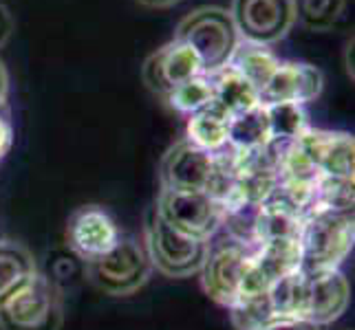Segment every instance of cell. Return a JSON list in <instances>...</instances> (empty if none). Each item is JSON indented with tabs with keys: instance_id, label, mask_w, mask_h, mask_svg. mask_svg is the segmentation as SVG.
<instances>
[{
	"instance_id": "6da1fadb",
	"label": "cell",
	"mask_w": 355,
	"mask_h": 330,
	"mask_svg": "<svg viewBox=\"0 0 355 330\" xmlns=\"http://www.w3.org/2000/svg\"><path fill=\"white\" fill-rule=\"evenodd\" d=\"M276 317H296L315 326L340 320L351 302L349 279L340 268L300 271L283 277L269 288Z\"/></svg>"
},
{
	"instance_id": "7a4b0ae2",
	"label": "cell",
	"mask_w": 355,
	"mask_h": 330,
	"mask_svg": "<svg viewBox=\"0 0 355 330\" xmlns=\"http://www.w3.org/2000/svg\"><path fill=\"white\" fill-rule=\"evenodd\" d=\"M355 240L353 212L313 210L304 216L300 229V251L304 271L340 268L349 258Z\"/></svg>"
},
{
	"instance_id": "3957f363",
	"label": "cell",
	"mask_w": 355,
	"mask_h": 330,
	"mask_svg": "<svg viewBox=\"0 0 355 330\" xmlns=\"http://www.w3.org/2000/svg\"><path fill=\"white\" fill-rule=\"evenodd\" d=\"M62 293L51 277L35 271L0 302L3 330H60Z\"/></svg>"
},
{
	"instance_id": "277c9868",
	"label": "cell",
	"mask_w": 355,
	"mask_h": 330,
	"mask_svg": "<svg viewBox=\"0 0 355 330\" xmlns=\"http://www.w3.org/2000/svg\"><path fill=\"white\" fill-rule=\"evenodd\" d=\"M175 38L197 53L205 75H214L230 64L241 42L230 11L218 7H201L179 22Z\"/></svg>"
},
{
	"instance_id": "5b68a950",
	"label": "cell",
	"mask_w": 355,
	"mask_h": 330,
	"mask_svg": "<svg viewBox=\"0 0 355 330\" xmlns=\"http://www.w3.org/2000/svg\"><path fill=\"white\" fill-rule=\"evenodd\" d=\"M144 247L153 268L166 277H192L199 275L210 251V240L194 238L170 227L150 207L144 225Z\"/></svg>"
},
{
	"instance_id": "8992f818",
	"label": "cell",
	"mask_w": 355,
	"mask_h": 330,
	"mask_svg": "<svg viewBox=\"0 0 355 330\" xmlns=\"http://www.w3.org/2000/svg\"><path fill=\"white\" fill-rule=\"evenodd\" d=\"M87 277L106 295L124 297L137 293L148 282L153 264L144 242L135 236H121L115 247L100 260L84 264Z\"/></svg>"
},
{
	"instance_id": "52a82bcc",
	"label": "cell",
	"mask_w": 355,
	"mask_h": 330,
	"mask_svg": "<svg viewBox=\"0 0 355 330\" xmlns=\"http://www.w3.org/2000/svg\"><path fill=\"white\" fill-rule=\"evenodd\" d=\"M153 210L170 227L194 238L212 240L221 227L223 212L207 192L162 190Z\"/></svg>"
},
{
	"instance_id": "ba28073f",
	"label": "cell",
	"mask_w": 355,
	"mask_h": 330,
	"mask_svg": "<svg viewBox=\"0 0 355 330\" xmlns=\"http://www.w3.org/2000/svg\"><path fill=\"white\" fill-rule=\"evenodd\" d=\"M250 253L252 249L225 236L221 242L210 240V251L199 271L203 291L210 295V300L230 309L241 297Z\"/></svg>"
},
{
	"instance_id": "9c48e42d",
	"label": "cell",
	"mask_w": 355,
	"mask_h": 330,
	"mask_svg": "<svg viewBox=\"0 0 355 330\" xmlns=\"http://www.w3.org/2000/svg\"><path fill=\"white\" fill-rule=\"evenodd\" d=\"M230 16L243 42L261 46L283 40L296 22L293 0H234Z\"/></svg>"
},
{
	"instance_id": "30bf717a",
	"label": "cell",
	"mask_w": 355,
	"mask_h": 330,
	"mask_svg": "<svg viewBox=\"0 0 355 330\" xmlns=\"http://www.w3.org/2000/svg\"><path fill=\"white\" fill-rule=\"evenodd\" d=\"M119 238L117 220L102 205H82L67 220V244L82 264L100 260Z\"/></svg>"
},
{
	"instance_id": "8fae6325",
	"label": "cell",
	"mask_w": 355,
	"mask_h": 330,
	"mask_svg": "<svg viewBox=\"0 0 355 330\" xmlns=\"http://www.w3.org/2000/svg\"><path fill=\"white\" fill-rule=\"evenodd\" d=\"M205 75L203 66L199 62L197 53L192 51L188 44H183L181 40H173L164 44L162 48L146 59L141 68L144 84L148 86L155 95L166 97L179 89L181 84H186L192 77Z\"/></svg>"
},
{
	"instance_id": "7c38bea8",
	"label": "cell",
	"mask_w": 355,
	"mask_h": 330,
	"mask_svg": "<svg viewBox=\"0 0 355 330\" xmlns=\"http://www.w3.org/2000/svg\"><path fill=\"white\" fill-rule=\"evenodd\" d=\"M214 176V154L205 152L188 139L175 143L159 165L162 190L207 192Z\"/></svg>"
},
{
	"instance_id": "4fadbf2b",
	"label": "cell",
	"mask_w": 355,
	"mask_h": 330,
	"mask_svg": "<svg viewBox=\"0 0 355 330\" xmlns=\"http://www.w3.org/2000/svg\"><path fill=\"white\" fill-rule=\"evenodd\" d=\"M322 73L304 62H280L276 73L259 93L263 106L269 104H298L315 102L322 93Z\"/></svg>"
},
{
	"instance_id": "5bb4252c",
	"label": "cell",
	"mask_w": 355,
	"mask_h": 330,
	"mask_svg": "<svg viewBox=\"0 0 355 330\" xmlns=\"http://www.w3.org/2000/svg\"><path fill=\"white\" fill-rule=\"evenodd\" d=\"M313 165L320 169L322 176H342L353 178V158H355V141L349 132L307 128L296 139Z\"/></svg>"
},
{
	"instance_id": "9a60e30c",
	"label": "cell",
	"mask_w": 355,
	"mask_h": 330,
	"mask_svg": "<svg viewBox=\"0 0 355 330\" xmlns=\"http://www.w3.org/2000/svg\"><path fill=\"white\" fill-rule=\"evenodd\" d=\"M304 214L296 207L289 205L283 196L274 194L272 199L265 201L259 210V220H256V240H298L302 229Z\"/></svg>"
},
{
	"instance_id": "2e32d148",
	"label": "cell",
	"mask_w": 355,
	"mask_h": 330,
	"mask_svg": "<svg viewBox=\"0 0 355 330\" xmlns=\"http://www.w3.org/2000/svg\"><path fill=\"white\" fill-rule=\"evenodd\" d=\"M272 143L269 137V121L267 110L263 104L245 110L241 115L230 117L227 121V145L239 154H252L263 150Z\"/></svg>"
},
{
	"instance_id": "e0dca14e",
	"label": "cell",
	"mask_w": 355,
	"mask_h": 330,
	"mask_svg": "<svg viewBox=\"0 0 355 330\" xmlns=\"http://www.w3.org/2000/svg\"><path fill=\"white\" fill-rule=\"evenodd\" d=\"M210 80H212V89H214L212 104L227 117L241 115L245 110L261 104L259 91H256L252 84L232 66H225L218 73H214V75H210Z\"/></svg>"
},
{
	"instance_id": "ac0fdd59",
	"label": "cell",
	"mask_w": 355,
	"mask_h": 330,
	"mask_svg": "<svg viewBox=\"0 0 355 330\" xmlns=\"http://www.w3.org/2000/svg\"><path fill=\"white\" fill-rule=\"evenodd\" d=\"M227 66H232L236 73H241V75L261 93L265 89V84L272 80L276 68L280 66V59L269 51L267 46L239 42L236 51H234V55H232Z\"/></svg>"
},
{
	"instance_id": "d6986e66",
	"label": "cell",
	"mask_w": 355,
	"mask_h": 330,
	"mask_svg": "<svg viewBox=\"0 0 355 330\" xmlns=\"http://www.w3.org/2000/svg\"><path fill=\"white\" fill-rule=\"evenodd\" d=\"M227 121L230 117L221 113L214 104L207 106L201 113L188 117L186 124V139L205 152H218L227 145Z\"/></svg>"
},
{
	"instance_id": "ffe728a7",
	"label": "cell",
	"mask_w": 355,
	"mask_h": 330,
	"mask_svg": "<svg viewBox=\"0 0 355 330\" xmlns=\"http://www.w3.org/2000/svg\"><path fill=\"white\" fill-rule=\"evenodd\" d=\"M35 271H38V264L24 244L0 240V302Z\"/></svg>"
},
{
	"instance_id": "44dd1931",
	"label": "cell",
	"mask_w": 355,
	"mask_h": 330,
	"mask_svg": "<svg viewBox=\"0 0 355 330\" xmlns=\"http://www.w3.org/2000/svg\"><path fill=\"white\" fill-rule=\"evenodd\" d=\"M267 121H269V137L272 141H296L300 134L311 128L304 106L298 104H269Z\"/></svg>"
},
{
	"instance_id": "7402d4cb",
	"label": "cell",
	"mask_w": 355,
	"mask_h": 330,
	"mask_svg": "<svg viewBox=\"0 0 355 330\" xmlns=\"http://www.w3.org/2000/svg\"><path fill=\"white\" fill-rule=\"evenodd\" d=\"M232 326L236 330H261L276 320V313L269 300V291L259 295H245L227 309Z\"/></svg>"
},
{
	"instance_id": "603a6c76",
	"label": "cell",
	"mask_w": 355,
	"mask_h": 330,
	"mask_svg": "<svg viewBox=\"0 0 355 330\" xmlns=\"http://www.w3.org/2000/svg\"><path fill=\"white\" fill-rule=\"evenodd\" d=\"M168 106L177 110L181 115H194V113H201L207 106H212L214 102V89H212V80L210 75H199V77H192L186 84H181L179 89H175L166 97Z\"/></svg>"
},
{
	"instance_id": "cb8c5ba5",
	"label": "cell",
	"mask_w": 355,
	"mask_h": 330,
	"mask_svg": "<svg viewBox=\"0 0 355 330\" xmlns=\"http://www.w3.org/2000/svg\"><path fill=\"white\" fill-rule=\"evenodd\" d=\"M347 0H293L296 20L311 31H329L345 11Z\"/></svg>"
},
{
	"instance_id": "d4e9b609",
	"label": "cell",
	"mask_w": 355,
	"mask_h": 330,
	"mask_svg": "<svg viewBox=\"0 0 355 330\" xmlns=\"http://www.w3.org/2000/svg\"><path fill=\"white\" fill-rule=\"evenodd\" d=\"M353 205H355L353 178H342V176H322L320 178L318 190H315L313 210L353 212Z\"/></svg>"
},
{
	"instance_id": "484cf974",
	"label": "cell",
	"mask_w": 355,
	"mask_h": 330,
	"mask_svg": "<svg viewBox=\"0 0 355 330\" xmlns=\"http://www.w3.org/2000/svg\"><path fill=\"white\" fill-rule=\"evenodd\" d=\"M261 330H320V326L309 324L304 320H296V317H276L274 322H269Z\"/></svg>"
},
{
	"instance_id": "4316f807",
	"label": "cell",
	"mask_w": 355,
	"mask_h": 330,
	"mask_svg": "<svg viewBox=\"0 0 355 330\" xmlns=\"http://www.w3.org/2000/svg\"><path fill=\"white\" fill-rule=\"evenodd\" d=\"M14 141V130H11V121L7 117V108H0V158H3Z\"/></svg>"
},
{
	"instance_id": "83f0119b",
	"label": "cell",
	"mask_w": 355,
	"mask_h": 330,
	"mask_svg": "<svg viewBox=\"0 0 355 330\" xmlns=\"http://www.w3.org/2000/svg\"><path fill=\"white\" fill-rule=\"evenodd\" d=\"M11 33H14V16H11V11L0 3V46L11 38Z\"/></svg>"
},
{
	"instance_id": "f1b7e54d",
	"label": "cell",
	"mask_w": 355,
	"mask_h": 330,
	"mask_svg": "<svg viewBox=\"0 0 355 330\" xmlns=\"http://www.w3.org/2000/svg\"><path fill=\"white\" fill-rule=\"evenodd\" d=\"M345 66H347L349 77L353 80V40L347 44V51H345Z\"/></svg>"
},
{
	"instance_id": "f546056e",
	"label": "cell",
	"mask_w": 355,
	"mask_h": 330,
	"mask_svg": "<svg viewBox=\"0 0 355 330\" xmlns=\"http://www.w3.org/2000/svg\"><path fill=\"white\" fill-rule=\"evenodd\" d=\"M141 5L146 7H155V9H162V7H170V5H175L177 0H139Z\"/></svg>"
}]
</instances>
